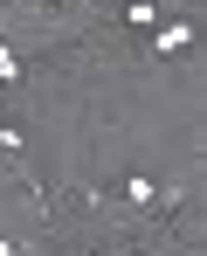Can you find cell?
Here are the masks:
<instances>
[{
    "label": "cell",
    "mask_w": 207,
    "mask_h": 256,
    "mask_svg": "<svg viewBox=\"0 0 207 256\" xmlns=\"http://www.w3.org/2000/svg\"><path fill=\"white\" fill-rule=\"evenodd\" d=\"M194 42H201L194 14H166L159 28H145V56H194Z\"/></svg>",
    "instance_id": "1"
},
{
    "label": "cell",
    "mask_w": 207,
    "mask_h": 256,
    "mask_svg": "<svg viewBox=\"0 0 207 256\" xmlns=\"http://www.w3.org/2000/svg\"><path fill=\"white\" fill-rule=\"evenodd\" d=\"M0 160H14V166L28 160V125L21 118H0Z\"/></svg>",
    "instance_id": "3"
},
{
    "label": "cell",
    "mask_w": 207,
    "mask_h": 256,
    "mask_svg": "<svg viewBox=\"0 0 207 256\" xmlns=\"http://www.w3.org/2000/svg\"><path fill=\"white\" fill-rule=\"evenodd\" d=\"M48 7H69V0H48Z\"/></svg>",
    "instance_id": "6"
},
{
    "label": "cell",
    "mask_w": 207,
    "mask_h": 256,
    "mask_svg": "<svg viewBox=\"0 0 207 256\" xmlns=\"http://www.w3.org/2000/svg\"><path fill=\"white\" fill-rule=\"evenodd\" d=\"M180 256H194V250H180Z\"/></svg>",
    "instance_id": "7"
},
{
    "label": "cell",
    "mask_w": 207,
    "mask_h": 256,
    "mask_svg": "<svg viewBox=\"0 0 207 256\" xmlns=\"http://www.w3.org/2000/svg\"><path fill=\"white\" fill-rule=\"evenodd\" d=\"M83 256H118V250H104V242H97V250H83Z\"/></svg>",
    "instance_id": "5"
},
{
    "label": "cell",
    "mask_w": 207,
    "mask_h": 256,
    "mask_svg": "<svg viewBox=\"0 0 207 256\" xmlns=\"http://www.w3.org/2000/svg\"><path fill=\"white\" fill-rule=\"evenodd\" d=\"M21 76H28V70H21V56H14V48L0 42V90H14V84H21Z\"/></svg>",
    "instance_id": "4"
},
{
    "label": "cell",
    "mask_w": 207,
    "mask_h": 256,
    "mask_svg": "<svg viewBox=\"0 0 207 256\" xmlns=\"http://www.w3.org/2000/svg\"><path fill=\"white\" fill-rule=\"evenodd\" d=\"M118 21L145 35V28H159V21H166V0H118Z\"/></svg>",
    "instance_id": "2"
}]
</instances>
